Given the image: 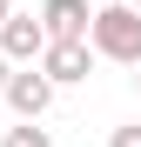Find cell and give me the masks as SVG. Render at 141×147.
Segmentation results:
<instances>
[{"label":"cell","instance_id":"obj_1","mask_svg":"<svg viewBox=\"0 0 141 147\" xmlns=\"http://www.w3.org/2000/svg\"><path fill=\"white\" fill-rule=\"evenodd\" d=\"M87 47L101 60H121V67H141V13L128 0H114V7H94L87 20Z\"/></svg>","mask_w":141,"mask_h":147},{"label":"cell","instance_id":"obj_2","mask_svg":"<svg viewBox=\"0 0 141 147\" xmlns=\"http://www.w3.org/2000/svg\"><path fill=\"white\" fill-rule=\"evenodd\" d=\"M47 54V27H40V13H7L0 20V60L7 67H27Z\"/></svg>","mask_w":141,"mask_h":147},{"label":"cell","instance_id":"obj_3","mask_svg":"<svg viewBox=\"0 0 141 147\" xmlns=\"http://www.w3.org/2000/svg\"><path fill=\"white\" fill-rule=\"evenodd\" d=\"M87 67H94V47H87V40H47V54H40V74H47L54 87L87 80Z\"/></svg>","mask_w":141,"mask_h":147},{"label":"cell","instance_id":"obj_4","mask_svg":"<svg viewBox=\"0 0 141 147\" xmlns=\"http://www.w3.org/2000/svg\"><path fill=\"white\" fill-rule=\"evenodd\" d=\"M0 94H7V107H14L20 120H40L47 100H54V80H47L40 67H27V74H7V87H0Z\"/></svg>","mask_w":141,"mask_h":147},{"label":"cell","instance_id":"obj_5","mask_svg":"<svg viewBox=\"0 0 141 147\" xmlns=\"http://www.w3.org/2000/svg\"><path fill=\"white\" fill-rule=\"evenodd\" d=\"M87 20H94L87 0H40V27H47V40H87Z\"/></svg>","mask_w":141,"mask_h":147},{"label":"cell","instance_id":"obj_6","mask_svg":"<svg viewBox=\"0 0 141 147\" xmlns=\"http://www.w3.org/2000/svg\"><path fill=\"white\" fill-rule=\"evenodd\" d=\"M0 147H54V140H47V127L20 120V127H7V140H0Z\"/></svg>","mask_w":141,"mask_h":147},{"label":"cell","instance_id":"obj_7","mask_svg":"<svg viewBox=\"0 0 141 147\" xmlns=\"http://www.w3.org/2000/svg\"><path fill=\"white\" fill-rule=\"evenodd\" d=\"M108 147H141V120H134V127H114V140Z\"/></svg>","mask_w":141,"mask_h":147},{"label":"cell","instance_id":"obj_8","mask_svg":"<svg viewBox=\"0 0 141 147\" xmlns=\"http://www.w3.org/2000/svg\"><path fill=\"white\" fill-rule=\"evenodd\" d=\"M7 74H14V67H7V60H0V87H7Z\"/></svg>","mask_w":141,"mask_h":147},{"label":"cell","instance_id":"obj_9","mask_svg":"<svg viewBox=\"0 0 141 147\" xmlns=\"http://www.w3.org/2000/svg\"><path fill=\"white\" fill-rule=\"evenodd\" d=\"M7 13H14V0H0V20H7Z\"/></svg>","mask_w":141,"mask_h":147},{"label":"cell","instance_id":"obj_10","mask_svg":"<svg viewBox=\"0 0 141 147\" xmlns=\"http://www.w3.org/2000/svg\"><path fill=\"white\" fill-rule=\"evenodd\" d=\"M87 7H114V0H87Z\"/></svg>","mask_w":141,"mask_h":147},{"label":"cell","instance_id":"obj_11","mask_svg":"<svg viewBox=\"0 0 141 147\" xmlns=\"http://www.w3.org/2000/svg\"><path fill=\"white\" fill-rule=\"evenodd\" d=\"M128 7H134V13H141V0H128Z\"/></svg>","mask_w":141,"mask_h":147}]
</instances>
